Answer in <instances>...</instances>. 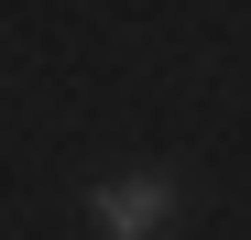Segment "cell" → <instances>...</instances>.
Segmentation results:
<instances>
[{"instance_id": "obj_1", "label": "cell", "mask_w": 251, "mask_h": 240, "mask_svg": "<svg viewBox=\"0 0 251 240\" xmlns=\"http://www.w3.org/2000/svg\"><path fill=\"white\" fill-rule=\"evenodd\" d=\"M88 208H99V229H109V240H153L164 218L186 208V186H175V175H120V186H99V196H88Z\"/></svg>"}]
</instances>
